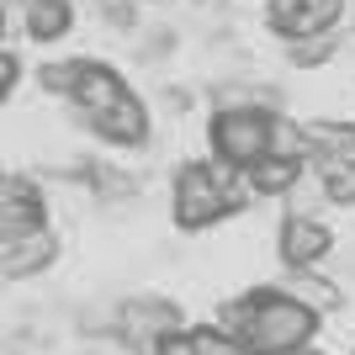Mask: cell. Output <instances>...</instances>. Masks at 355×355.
<instances>
[{"mask_svg":"<svg viewBox=\"0 0 355 355\" xmlns=\"http://www.w3.org/2000/svg\"><path fill=\"white\" fill-rule=\"evenodd\" d=\"M302 138H308V154L318 159V170H329V164L355 154V122H308Z\"/></svg>","mask_w":355,"mask_h":355,"instance_id":"cell-12","label":"cell"},{"mask_svg":"<svg viewBox=\"0 0 355 355\" xmlns=\"http://www.w3.org/2000/svg\"><path fill=\"white\" fill-rule=\"evenodd\" d=\"M292 355H313V350H292Z\"/></svg>","mask_w":355,"mask_h":355,"instance_id":"cell-19","label":"cell"},{"mask_svg":"<svg viewBox=\"0 0 355 355\" xmlns=\"http://www.w3.org/2000/svg\"><path fill=\"white\" fill-rule=\"evenodd\" d=\"M329 244H334V234L318 218H308V212H292L282 223V239H276V250H282V260L292 270H313L329 254Z\"/></svg>","mask_w":355,"mask_h":355,"instance_id":"cell-6","label":"cell"},{"mask_svg":"<svg viewBox=\"0 0 355 355\" xmlns=\"http://www.w3.org/2000/svg\"><path fill=\"white\" fill-rule=\"evenodd\" d=\"M0 27H6V11H0Z\"/></svg>","mask_w":355,"mask_h":355,"instance_id":"cell-20","label":"cell"},{"mask_svg":"<svg viewBox=\"0 0 355 355\" xmlns=\"http://www.w3.org/2000/svg\"><path fill=\"white\" fill-rule=\"evenodd\" d=\"M69 27H74L69 0H27V37L32 43H59Z\"/></svg>","mask_w":355,"mask_h":355,"instance_id":"cell-13","label":"cell"},{"mask_svg":"<svg viewBox=\"0 0 355 355\" xmlns=\"http://www.w3.org/2000/svg\"><path fill=\"white\" fill-rule=\"evenodd\" d=\"M244 175H250V191L254 196H286V191H297V180H302V154H282V148H270V154H260Z\"/></svg>","mask_w":355,"mask_h":355,"instance_id":"cell-11","label":"cell"},{"mask_svg":"<svg viewBox=\"0 0 355 355\" xmlns=\"http://www.w3.org/2000/svg\"><path fill=\"white\" fill-rule=\"evenodd\" d=\"M32 228H43V196L32 180L0 175V239H21Z\"/></svg>","mask_w":355,"mask_h":355,"instance_id":"cell-7","label":"cell"},{"mask_svg":"<svg viewBox=\"0 0 355 355\" xmlns=\"http://www.w3.org/2000/svg\"><path fill=\"white\" fill-rule=\"evenodd\" d=\"M53 254H59V239L48 234V228H32L21 239H6V254H0V270L21 282V276H37V270L53 266Z\"/></svg>","mask_w":355,"mask_h":355,"instance_id":"cell-8","label":"cell"},{"mask_svg":"<svg viewBox=\"0 0 355 355\" xmlns=\"http://www.w3.org/2000/svg\"><path fill=\"white\" fill-rule=\"evenodd\" d=\"M297 276H302V282L292 286V297H302L308 308H334V302H340V292H334L329 282H313L308 270H297Z\"/></svg>","mask_w":355,"mask_h":355,"instance_id":"cell-16","label":"cell"},{"mask_svg":"<svg viewBox=\"0 0 355 355\" xmlns=\"http://www.w3.org/2000/svg\"><path fill=\"white\" fill-rule=\"evenodd\" d=\"M74 74H80V59H69V64H43V69H37V80H43V90H53V96H69V90H74Z\"/></svg>","mask_w":355,"mask_h":355,"instance_id":"cell-17","label":"cell"},{"mask_svg":"<svg viewBox=\"0 0 355 355\" xmlns=\"http://www.w3.org/2000/svg\"><path fill=\"white\" fill-rule=\"evenodd\" d=\"M175 329H180V313L170 308V302H128V308H122V334H128L138 350H148L154 340L175 334Z\"/></svg>","mask_w":355,"mask_h":355,"instance_id":"cell-10","label":"cell"},{"mask_svg":"<svg viewBox=\"0 0 355 355\" xmlns=\"http://www.w3.org/2000/svg\"><path fill=\"white\" fill-rule=\"evenodd\" d=\"M270 138H276V117L260 106H223L212 117V148L228 170H250L260 154H270Z\"/></svg>","mask_w":355,"mask_h":355,"instance_id":"cell-3","label":"cell"},{"mask_svg":"<svg viewBox=\"0 0 355 355\" xmlns=\"http://www.w3.org/2000/svg\"><path fill=\"white\" fill-rule=\"evenodd\" d=\"M345 0H270L266 6V27L286 43H302V37H324L334 21H340Z\"/></svg>","mask_w":355,"mask_h":355,"instance_id":"cell-4","label":"cell"},{"mask_svg":"<svg viewBox=\"0 0 355 355\" xmlns=\"http://www.w3.org/2000/svg\"><path fill=\"white\" fill-rule=\"evenodd\" d=\"M324 196H329V202H340V207H355V154L324 170Z\"/></svg>","mask_w":355,"mask_h":355,"instance_id":"cell-14","label":"cell"},{"mask_svg":"<svg viewBox=\"0 0 355 355\" xmlns=\"http://www.w3.org/2000/svg\"><path fill=\"white\" fill-rule=\"evenodd\" d=\"M85 122H90V133H96V138L122 144V148H138L148 138V112H144V101H138L133 90L117 96L112 106H101V112H85Z\"/></svg>","mask_w":355,"mask_h":355,"instance_id":"cell-5","label":"cell"},{"mask_svg":"<svg viewBox=\"0 0 355 355\" xmlns=\"http://www.w3.org/2000/svg\"><path fill=\"white\" fill-rule=\"evenodd\" d=\"M223 329L250 355H292L318 334V308L292 292H250L223 308Z\"/></svg>","mask_w":355,"mask_h":355,"instance_id":"cell-1","label":"cell"},{"mask_svg":"<svg viewBox=\"0 0 355 355\" xmlns=\"http://www.w3.org/2000/svg\"><path fill=\"white\" fill-rule=\"evenodd\" d=\"M191 350L196 355H250L228 329H191Z\"/></svg>","mask_w":355,"mask_h":355,"instance_id":"cell-15","label":"cell"},{"mask_svg":"<svg viewBox=\"0 0 355 355\" xmlns=\"http://www.w3.org/2000/svg\"><path fill=\"white\" fill-rule=\"evenodd\" d=\"M117 96H128L117 69H106V64H96V59H80V74H74V90H69V101L80 106V112H101V106H112Z\"/></svg>","mask_w":355,"mask_h":355,"instance_id":"cell-9","label":"cell"},{"mask_svg":"<svg viewBox=\"0 0 355 355\" xmlns=\"http://www.w3.org/2000/svg\"><path fill=\"white\" fill-rule=\"evenodd\" d=\"M234 175L218 170V164H186V170L175 175V223L186 228V234L212 228L218 218H228V212H239L244 202H250V191H244Z\"/></svg>","mask_w":355,"mask_h":355,"instance_id":"cell-2","label":"cell"},{"mask_svg":"<svg viewBox=\"0 0 355 355\" xmlns=\"http://www.w3.org/2000/svg\"><path fill=\"white\" fill-rule=\"evenodd\" d=\"M16 74H21V64H16V53H0V101L11 96V85H16Z\"/></svg>","mask_w":355,"mask_h":355,"instance_id":"cell-18","label":"cell"}]
</instances>
